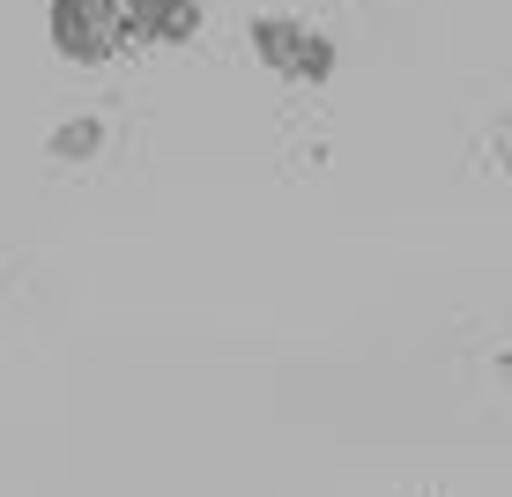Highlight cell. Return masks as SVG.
I'll return each mask as SVG.
<instances>
[{"instance_id":"1","label":"cell","mask_w":512,"mask_h":497,"mask_svg":"<svg viewBox=\"0 0 512 497\" xmlns=\"http://www.w3.org/2000/svg\"><path fill=\"white\" fill-rule=\"evenodd\" d=\"M208 30V0H45V38L67 67H119Z\"/></svg>"},{"instance_id":"2","label":"cell","mask_w":512,"mask_h":497,"mask_svg":"<svg viewBox=\"0 0 512 497\" xmlns=\"http://www.w3.org/2000/svg\"><path fill=\"white\" fill-rule=\"evenodd\" d=\"M245 52L275 82H297V90H320V82H334V67H342L334 30H320L312 15H245Z\"/></svg>"},{"instance_id":"3","label":"cell","mask_w":512,"mask_h":497,"mask_svg":"<svg viewBox=\"0 0 512 497\" xmlns=\"http://www.w3.org/2000/svg\"><path fill=\"white\" fill-rule=\"evenodd\" d=\"M104 141H112V119H104V112H67L60 127L45 134V156H52V164H97Z\"/></svg>"},{"instance_id":"4","label":"cell","mask_w":512,"mask_h":497,"mask_svg":"<svg viewBox=\"0 0 512 497\" xmlns=\"http://www.w3.org/2000/svg\"><path fill=\"white\" fill-rule=\"evenodd\" d=\"M498 379H505V394H512V357H498Z\"/></svg>"},{"instance_id":"5","label":"cell","mask_w":512,"mask_h":497,"mask_svg":"<svg viewBox=\"0 0 512 497\" xmlns=\"http://www.w3.org/2000/svg\"><path fill=\"white\" fill-rule=\"evenodd\" d=\"M505 171H512V149H505Z\"/></svg>"}]
</instances>
